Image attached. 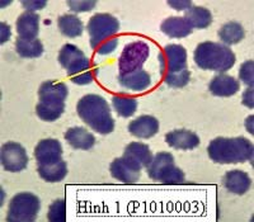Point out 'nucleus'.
<instances>
[{
  "mask_svg": "<svg viewBox=\"0 0 254 222\" xmlns=\"http://www.w3.org/2000/svg\"><path fill=\"white\" fill-rule=\"evenodd\" d=\"M76 113L84 123L99 135H110L115 130V119L111 114V108L101 95H84L76 104Z\"/></svg>",
  "mask_w": 254,
  "mask_h": 222,
  "instance_id": "f257e3e1",
  "label": "nucleus"
},
{
  "mask_svg": "<svg viewBox=\"0 0 254 222\" xmlns=\"http://www.w3.org/2000/svg\"><path fill=\"white\" fill-rule=\"evenodd\" d=\"M210 159L217 164H243L253 162L254 147L246 137H216L208 144Z\"/></svg>",
  "mask_w": 254,
  "mask_h": 222,
  "instance_id": "f03ea898",
  "label": "nucleus"
},
{
  "mask_svg": "<svg viewBox=\"0 0 254 222\" xmlns=\"http://www.w3.org/2000/svg\"><path fill=\"white\" fill-rule=\"evenodd\" d=\"M193 58L199 69L216 71L219 74L230 70L237 61L234 52L228 46L210 41L202 42L196 47Z\"/></svg>",
  "mask_w": 254,
  "mask_h": 222,
  "instance_id": "7ed1b4c3",
  "label": "nucleus"
},
{
  "mask_svg": "<svg viewBox=\"0 0 254 222\" xmlns=\"http://www.w3.org/2000/svg\"><path fill=\"white\" fill-rule=\"evenodd\" d=\"M58 60L76 85H87L94 79L90 60L75 45H64L59 52Z\"/></svg>",
  "mask_w": 254,
  "mask_h": 222,
  "instance_id": "20e7f679",
  "label": "nucleus"
},
{
  "mask_svg": "<svg viewBox=\"0 0 254 222\" xmlns=\"http://www.w3.org/2000/svg\"><path fill=\"white\" fill-rule=\"evenodd\" d=\"M146 169L147 175L155 182L169 185L185 183L186 178L183 170L176 166L173 155L165 151L158 153L155 156H153V160Z\"/></svg>",
  "mask_w": 254,
  "mask_h": 222,
  "instance_id": "39448f33",
  "label": "nucleus"
},
{
  "mask_svg": "<svg viewBox=\"0 0 254 222\" xmlns=\"http://www.w3.org/2000/svg\"><path fill=\"white\" fill-rule=\"evenodd\" d=\"M41 201L36 194L22 192L10 199L6 214L8 222H32L38 216Z\"/></svg>",
  "mask_w": 254,
  "mask_h": 222,
  "instance_id": "423d86ee",
  "label": "nucleus"
},
{
  "mask_svg": "<svg viewBox=\"0 0 254 222\" xmlns=\"http://www.w3.org/2000/svg\"><path fill=\"white\" fill-rule=\"evenodd\" d=\"M87 31L90 36V47L93 50L103 41L113 38L120 31L119 19L107 13H97L88 22Z\"/></svg>",
  "mask_w": 254,
  "mask_h": 222,
  "instance_id": "0eeeda50",
  "label": "nucleus"
},
{
  "mask_svg": "<svg viewBox=\"0 0 254 222\" xmlns=\"http://www.w3.org/2000/svg\"><path fill=\"white\" fill-rule=\"evenodd\" d=\"M150 55V47L142 41H135L126 45L119 58V75L136 71L142 67Z\"/></svg>",
  "mask_w": 254,
  "mask_h": 222,
  "instance_id": "6e6552de",
  "label": "nucleus"
},
{
  "mask_svg": "<svg viewBox=\"0 0 254 222\" xmlns=\"http://www.w3.org/2000/svg\"><path fill=\"white\" fill-rule=\"evenodd\" d=\"M28 154L20 144L9 141L1 146L0 150V163L5 171L19 173L28 165Z\"/></svg>",
  "mask_w": 254,
  "mask_h": 222,
  "instance_id": "1a4fd4ad",
  "label": "nucleus"
},
{
  "mask_svg": "<svg viewBox=\"0 0 254 222\" xmlns=\"http://www.w3.org/2000/svg\"><path fill=\"white\" fill-rule=\"evenodd\" d=\"M159 62L164 75L187 69V51L181 45H168L159 55Z\"/></svg>",
  "mask_w": 254,
  "mask_h": 222,
  "instance_id": "9d476101",
  "label": "nucleus"
},
{
  "mask_svg": "<svg viewBox=\"0 0 254 222\" xmlns=\"http://www.w3.org/2000/svg\"><path fill=\"white\" fill-rule=\"evenodd\" d=\"M141 167L136 165L132 160L126 156L115 159L111 163V175L125 184H135L141 178Z\"/></svg>",
  "mask_w": 254,
  "mask_h": 222,
  "instance_id": "9b49d317",
  "label": "nucleus"
},
{
  "mask_svg": "<svg viewBox=\"0 0 254 222\" xmlns=\"http://www.w3.org/2000/svg\"><path fill=\"white\" fill-rule=\"evenodd\" d=\"M35 158L38 166L56 164L63 160V146L56 139L41 140L35 147Z\"/></svg>",
  "mask_w": 254,
  "mask_h": 222,
  "instance_id": "f8f14e48",
  "label": "nucleus"
},
{
  "mask_svg": "<svg viewBox=\"0 0 254 222\" xmlns=\"http://www.w3.org/2000/svg\"><path fill=\"white\" fill-rule=\"evenodd\" d=\"M165 142H167L172 149L176 150H193L198 147L199 140L198 135L186 128H179V130H173L165 135Z\"/></svg>",
  "mask_w": 254,
  "mask_h": 222,
  "instance_id": "ddd939ff",
  "label": "nucleus"
},
{
  "mask_svg": "<svg viewBox=\"0 0 254 222\" xmlns=\"http://www.w3.org/2000/svg\"><path fill=\"white\" fill-rule=\"evenodd\" d=\"M222 184L230 193L243 196L252 188V179L246 171L234 169V170L226 171L222 178Z\"/></svg>",
  "mask_w": 254,
  "mask_h": 222,
  "instance_id": "4468645a",
  "label": "nucleus"
},
{
  "mask_svg": "<svg viewBox=\"0 0 254 222\" xmlns=\"http://www.w3.org/2000/svg\"><path fill=\"white\" fill-rule=\"evenodd\" d=\"M159 121L153 115H140L128 124V132L137 139H151L159 132Z\"/></svg>",
  "mask_w": 254,
  "mask_h": 222,
  "instance_id": "2eb2a0df",
  "label": "nucleus"
},
{
  "mask_svg": "<svg viewBox=\"0 0 254 222\" xmlns=\"http://www.w3.org/2000/svg\"><path fill=\"white\" fill-rule=\"evenodd\" d=\"M64 139L75 150H90L95 145V137L84 127H71L64 133Z\"/></svg>",
  "mask_w": 254,
  "mask_h": 222,
  "instance_id": "dca6fc26",
  "label": "nucleus"
},
{
  "mask_svg": "<svg viewBox=\"0 0 254 222\" xmlns=\"http://www.w3.org/2000/svg\"><path fill=\"white\" fill-rule=\"evenodd\" d=\"M240 89L239 80L234 76L226 75V74H219L210 81L208 90L215 97H233L237 94Z\"/></svg>",
  "mask_w": 254,
  "mask_h": 222,
  "instance_id": "f3484780",
  "label": "nucleus"
},
{
  "mask_svg": "<svg viewBox=\"0 0 254 222\" xmlns=\"http://www.w3.org/2000/svg\"><path fill=\"white\" fill-rule=\"evenodd\" d=\"M69 89L64 83H56V81H45L41 84L38 89V98L40 102H52V103H65Z\"/></svg>",
  "mask_w": 254,
  "mask_h": 222,
  "instance_id": "a211bd4d",
  "label": "nucleus"
},
{
  "mask_svg": "<svg viewBox=\"0 0 254 222\" xmlns=\"http://www.w3.org/2000/svg\"><path fill=\"white\" fill-rule=\"evenodd\" d=\"M38 32H40V15L37 13L24 12L18 17V37L24 40H37Z\"/></svg>",
  "mask_w": 254,
  "mask_h": 222,
  "instance_id": "6ab92c4d",
  "label": "nucleus"
},
{
  "mask_svg": "<svg viewBox=\"0 0 254 222\" xmlns=\"http://www.w3.org/2000/svg\"><path fill=\"white\" fill-rule=\"evenodd\" d=\"M119 83L122 87L132 92H144L151 85V76L144 69L128 72L125 75H119Z\"/></svg>",
  "mask_w": 254,
  "mask_h": 222,
  "instance_id": "aec40b11",
  "label": "nucleus"
},
{
  "mask_svg": "<svg viewBox=\"0 0 254 222\" xmlns=\"http://www.w3.org/2000/svg\"><path fill=\"white\" fill-rule=\"evenodd\" d=\"M160 29L171 38H185L192 33V27L185 17H169L163 20Z\"/></svg>",
  "mask_w": 254,
  "mask_h": 222,
  "instance_id": "412c9836",
  "label": "nucleus"
},
{
  "mask_svg": "<svg viewBox=\"0 0 254 222\" xmlns=\"http://www.w3.org/2000/svg\"><path fill=\"white\" fill-rule=\"evenodd\" d=\"M124 156L132 160L136 165H139L141 169H146L153 160L150 147L141 142H131L125 147Z\"/></svg>",
  "mask_w": 254,
  "mask_h": 222,
  "instance_id": "4be33fe9",
  "label": "nucleus"
},
{
  "mask_svg": "<svg viewBox=\"0 0 254 222\" xmlns=\"http://www.w3.org/2000/svg\"><path fill=\"white\" fill-rule=\"evenodd\" d=\"M185 18L192 28L205 29L212 23V13L205 6L192 5L185 12Z\"/></svg>",
  "mask_w": 254,
  "mask_h": 222,
  "instance_id": "5701e85b",
  "label": "nucleus"
},
{
  "mask_svg": "<svg viewBox=\"0 0 254 222\" xmlns=\"http://www.w3.org/2000/svg\"><path fill=\"white\" fill-rule=\"evenodd\" d=\"M246 36V31L238 22H229L219 29V38L225 46H233L242 42Z\"/></svg>",
  "mask_w": 254,
  "mask_h": 222,
  "instance_id": "b1692460",
  "label": "nucleus"
},
{
  "mask_svg": "<svg viewBox=\"0 0 254 222\" xmlns=\"http://www.w3.org/2000/svg\"><path fill=\"white\" fill-rule=\"evenodd\" d=\"M58 27L61 33L69 38L79 37L84 31L83 22L75 14H64L59 17Z\"/></svg>",
  "mask_w": 254,
  "mask_h": 222,
  "instance_id": "393cba45",
  "label": "nucleus"
},
{
  "mask_svg": "<svg viewBox=\"0 0 254 222\" xmlns=\"http://www.w3.org/2000/svg\"><path fill=\"white\" fill-rule=\"evenodd\" d=\"M37 171L45 182L58 183L61 182L67 175V164L66 162L60 160L56 164L41 165V166H38Z\"/></svg>",
  "mask_w": 254,
  "mask_h": 222,
  "instance_id": "a878e982",
  "label": "nucleus"
},
{
  "mask_svg": "<svg viewBox=\"0 0 254 222\" xmlns=\"http://www.w3.org/2000/svg\"><path fill=\"white\" fill-rule=\"evenodd\" d=\"M15 51L23 58H36L44 54V45L40 40H24L18 37L15 40Z\"/></svg>",
  "mask_w": 254,
  "mask_h": 222,
  "instance_id": "bb28decb",
  "label": "nucleus"
},
{
  "mask_svg": "<svg viewBox=\"0 0 254 222\" xmlns=\"http://www.w3.org/2000/svg\"><path fill=\"white\" fill-rule=\"evenodd\" d=\"M65 112V103H52V102H38L36 106V114L45 122H54L59 119Z\"/></svg>",
  "mask_w": 254,
  "mask_h": 222,
  "instance_id": "cd10ccee",
  "label": "nucleus"
},
{
  "mask_svg": "<svg viewBox=\"0 0 254 222\" xmlns=\"http://www.w3.org/2000/svg\"><path fill=\"white\" fill-rule=\"evenodd\" d=\"M112 106L120 117L128 118L137 111V99L125 95H116L112 98Z\"/></svg>",
  "mask_w": 254,
  "mask_h": 222,
  "instance_id": "c85d7f7f",
  "label": "nucleus"
},
{
  "mask_svg": "<svg viewBox=\"0 0 254 222\" xmlns=\"http://www.w3.org/2000/svg\"><path fill=\"white\" fill-rule=\"evenodd\" d=\"M190 80V72L188 69L181 70V71L169 72L164 75V81L168 87L171 88H185L188 85Z\"/></svg>",
  "mask_w": 254,
  "mask_h": 222,
  "instance_id": "c756f323",
  "label": "nucleus"
},
{
  "mask_svg": "<svg viewBox=\"0 0 254 222\" xmlns=\"http://www.w3.org/2000/svg\"><path fill=\"white\" fill-rule=\"evenodd\" d=\"M47 219L51 222H65L66 221V203L64 199H56L51 203L49 208Z\"/></svg>",
  "mask_w": 254,
  "mask_h": 222,
  "instance_id": "7c9ffc66",
  "label": "nucleus"
},
{
  "mask_svg": "<svg viewBox=\"0 0 254 222\" xmlns=\"http://www.w3.org/2000/svg\"><path fill=\"white\" fill-rule=\"evenodd\" d=\"M240 81L246 84L248 88H253L254 85V62L253 60L246 61L242 63L239 69Z\"/></svg>",
  "mask_w": 254,
  "mask_h": 222,
  "instance_id": "2f4dec72",
  "label": "nucleus"
},
{
  "mask_svg": "<svg viewBox=\"0 0 254 222\" xmlns=\"http://www.w3.org/2000/svg\"><path fill=\"white\" fill-rule=\"evenodd\" d=\"M66 4L70 10L74 13H85L93 10L97 5V1L95 0H69Z\"/></svg>",
  "mask_w": 254,
  "mask_h": 222,
  "instance_id": "473e14b6",
  "label": "nucleus"
},
{
  "mask_svg": "<svg viewBox=\"0 0 254 222\" xmlns=\"http://www.w3.org/2000/svg\"><path fill=\"white\" fill-rule=\"evenodd\" d=\"M117 46H119V38L113 37L107 41H103L102 44H99L98 46L95 47L94 51L97 52L98 55L107 56V55H111V54L117 49Z\"/></svg>",
  "mask_w": 254,
  "mask_h": 222,
  "instance_id": "72a5a7b5",
  "label": "nucleus"
},
{
  "mask_svg": "<svg viewBox=\"0 0 254 222\" xmlns=\"http://www.w3.org/2000/svg\"><path fill=\"white\" fill-rule=\"evenodd\" d=\"M47 5L46 1H41V0H23L22 1V6L26 9L27 12L36 13V10H41Z\"/></svg>",
  "mask_w": 254,
  "mask_h": 222,
  "instance_id": "f704fd0d",
  "label": "nucleus"
},
{
  "mask_svg": "<svg viewBox=\"0 0 254 222\" xmlns=\"http://www.w3.org/2000/svg\"><path fill=\"white\" fill-rule=\"evenodd\" d=\"M168 5L172 6V8L176 9V10H183V12H186V10H188L193 4H192L190 0H169V1H168Z\"/></svg>",
  "mask_w": 254,
  "mask_h": 222,
  "instance_id": "c9c22d12",
  "label": "nucleus"
},
{
  "mask_svg": "<svg viewBox=\"0 0 254 222\" xmlns=\"http://www.w3.org/2000/svg\"><path fill=\"white\" fill-rule=\"evenodd\" d=\"M253 92H254L253 88H248L246 92L243 93V97H242L243 104H244L246 107L251 108V110H253V107H254V98H253L254 93Z\"/></svg>",
  "mask_w": 254,
  "mask_h": 222,
  "instance_id": "e433bc0d",
  "label": "nucleus"
},
{
  "mask_svg": "<svg viewBox=\"0 0 254 222\" xmlns=\"http://www.w3.org/2000/svg\"><path fill=\"white\" fill-rule=\"evenodd\" d=\"M10 36H12L10 27L6 23H4V22H1V23H0V44L4 45L5 42H8Z\"/></svg>",
  "mask_w": 254,
  "mask_h": 222,
  "instance_id": "4c0bfd02",
  "label": "nucleus"
},
{
  "mask_svg": "<svg viewBox=\"0 0 254 222\" xmlns=\"http://www.w3.org/2000/svg\"><path fill=\"white\" fill-rule=\"evenodd\" d=\"M253 121H254L253 115H249V117H247V119H246V128H247V131L251 133V135H253V133H254Z\"/></svg>",
  "mask_w": 254,
  "mask_h": 222,
  "instance_id": "58836bf2",
  "label": "nucleus"
}]
</instances>
